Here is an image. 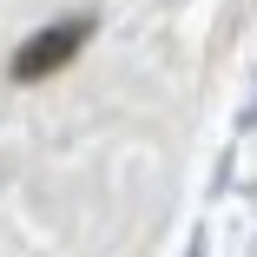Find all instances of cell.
I'll return each instance as SVG.
<instances>
[{
  "instance_id": "1",
  "label": "cell",
  "mask_w": 257,
  "mask_h": 257,
  "mask_svg": "<svg viewBox=\"0 0 257 257\" xmlns=\"http://www.w3.org/2000/svg\"><path fill=\"white\" fill-rule=\"evenodd\" d=\"M86 40H92V20L86 14H73V20H53V27H40L20 53L7 60V79L14 86H33V79H53L60 66H73L79 53H86Z\"/></svg>"
}]
</instances>
